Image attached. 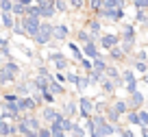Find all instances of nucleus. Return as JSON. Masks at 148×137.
<instances>
[{"label": "nucleus", "instance_id": "58", "mask_svg": "<svg viewBox=\"0 0 148 137\" xmlns=\"http://www.w3.org/2000/svg\"><path fill=\"white\" fill-rule=\"evenodd\" d=\"M146 109H148V105H146Z\"/></svg>", "mask_w": 148, "mask_h": 137}, {"label": "nucleus", "instance_id": "55", "mask_svg": "<svg viewBox=\"0 0 148 137\" xmlns=\"http://www.w3.org/2000/svg\"><path fill=\"white\" fill-rule=\"evenodd\" d=\"M0 35H2V24H0Z\"/></svg>", "mask_w": 148, "mask_h": 137}, {"label": "nucleus", "instance_id": "53", "mask_svg": "<svg viewBox=\"0 0 148 137\" xmlns=\"http://www.w3.org/2000/svg\"><path fill=\"white\" fill-rule=\"evenodd\" d=\"M142 26H144V28H148V18H146V22H144V24H142Z\"/></svg>", "mask_w": 148, "mask_h": 137}, {"label": "nucleus", "instance_id": "43", "mask_svg": "<svg viewBox=\"0 0 148 137\" xmlns=\"http://www.w3.org/2000/svg\"><path fill=\"white\" fill-rule=\"evenodd\" d=\"M133 61H148V52L146 50H135L133 52Z\"/></svg>", "mask_w": 148, "mask_h": 137}, {"label": "nucleus", "instance_id": "42", "mask_svg": "<svg viewBox=\"0 0 148 137\" xmlns=\"http://www.w3.org/2000/svg\"><path fill=\"white\" fill-rule=\"evenodd\" d=\"M118 137H135V133L131 131V128L120 126V124H118Z\"/></svg>", "mask_w": 148, "mask_h": 137}, {"label": "nucleus", "instance_id": "11", "mask_svg": "<svg viewBox=\"0 0 148 137\" xmlns=\"http://www.w3.org/2000/svg\"><path fill=\"white\" fill-rule=\"evenodd\" d=\"M83 52H85V57L87 59H98V57H102V52H100V46H98V41H89V44H83Z\"/></svg>", "mask_w": 148, "mask_h": 137}, {"label": "nucleus", "instance_id": "50", "mask_svg": "<svg viewBox=\"0 0 148 137\" xmlns=\"http://www.w3.org/2000/svg\"><path fill=\"white\" fill-rule=\"evenodd\" d=\"M139 128H142V137H148V126H146V124H142Z\"/></svg>", "mask_w": 148, "mask_h": 137}, {"label": "nucleus", "instance_id": "34", "mask_svg": "<svg viewBox=\"0 0 148 137\" xmlns=\"http://www.w3.org/2000/svg\"><path fill=\"white\" fill-rule=\"evenodd\" d=\"M146 18H148V9H135V22H137L139 26L146 22Z\"/></svg>", "mask_w": 148, "mask_h": 137}, {"label": "nucleus", "instance_id": "16", "mask_svg": "<svg viewBox=\"0 0 148 137\" xmlns=\"http://www.w3.org/2000/svg\"><path fill=\"white\" fill-rule=\"evenodd\" d=\"M48 89H50L57 98H59V96H65V87H63V83H59L55 76L48 78Z\"/></svg>", "mask_w": 148, "mask_h": 137}, {"label": "nucleus", "instance_id": "26", "mask_svg": "<svg viewBox=\"0 0 148 137\" xmlns=\"http://www.w3.org/2000/svg\"><path fill=\"white\" fill-rule=\"evenodd\" d=\"M55 15H57L55 7H39V18L42 20H52Z\"/></svg>", "mask_w": 148, "mask_h": 137}, {"label": "nucleus", "instance_id": "36", "mask_svg": "<svg viewBox=\"0 0 148 137\" xmlns=\"http://www.w3.org/2000/svg\"><path fill=\"white\" fill-rule=\"evenodd\" d=\"M0 98H2V102H18V98H20V96L15 94L13 89H11V91H5V94H2Z\"/></svg>", "mask_w": 148, "mask_h": 137}, {"label": "nucleus", "instance_id": "23", "mask_svg": "<svg viewBox=\"0 0 148 137\" xmlns=\"http://www.w3.org/2000/svg\"><path fill=\"white\" fill-rule=\"evenodd\" d=\"M2 65L7 68V72H9L13 78H20V74H22V68H20V65L15 63V61H5Z\"/></svg>", "mask_w": 148, "mask_h": 137}, {"label": "nucleus", "instance_id": "40", "mask_svg": "<svg viewBox=\"0 0 148 137\" xmlns=\"http://www.w3.org/2000/svg\"><path fill=\"white\" fill-rule=\"evenodd\" d=\"M24 15H33V18H39V7L37 5H28L26 7V11H24ZM42 20V18H39Z\"/></svg>", "mask_w": 148, "mask_h": 137}, {"label": "nucleus", "instance_id": "19", "mask_svg": "<svg viewBox=\"0 0 148 137\" xmlns=\"http://www.w3.org/2000/svg\"><path fill=\"white\" fill-rule=\"evenodd\" d=\"M15 94L18 96H31L33 94V87H31V81H20V83H15Z\"/></svg>", "mask_w": 148, "mask_h": 137}, {"label": "nucleus", "instance_id": "21", "mask_svg": "<svg viewBox=\"0 0 148 137\" xmlns=\"http://www.w3.org/2000/svg\"><path fill=\"white\" fill-rule=\"evenodd\" d=\"M100 89H102V94H105V96H113L118 87H116V83L111 81V78H107V76H105V81L100 83Z\"/></svg>", "mask_w": 148, "mask_h": 137}, {"label": "nucleus", "instance_id": "10", "mask_svg": "<svg viewBox=\"0 0 148 137\" xmlns=\"http://www.w3.org/2000/svg\"><path fill=\"white\" fill-rule=\"evenodd\" d=\"M59 113H61V109H57L55 105H46V107L42 109V120H44L46 124H52L57 118H59Z\"/></svg>", "mask_w": 148, "mask_h": 137}, {"label": "nucleus", "instance_id": "52", "mask_svg": "<svg viewBox=\"0 0 148 137\" xmlns=\"http://www.w3.org/2000/svg\"><path fill=\"white\" fill-rule=\"evenodd\" d=\"M22 137H37V133H33V131H31V133H24Z\"/></svg>", "mask_w": 148, "mask_h": 137}, {"label": "nucleus", "instance_id": "32", "mask_svg": "<svg viewBox=\"0 0 148 137\" xmlns=\"http://www.w3.org/2000/svg\"><path fill=\"white\" fill-rule=\"evenodd\" d=\"M24 11H26V5H24V2H13V11H11V13H13L15 18H24Z\"/></svg>", "mask_w": 148, "mask_h": 137}, {"label": "nucleus", "instance_id": "2", "mask_svg": "<svg viewBox=\"0 0 148 137\" xmlns=\"http://www.w3.org/2000/svg\"><path fill=\"white\" fill-rule=\"evenodd\" d=\"M55 39V24L50 22V20H42V26H39V31H37V35L33 37V41H35V46H48L50 41Z\"/></svg>", "mask_w": 148, "mask_h": 137}, {"label": "nucleus", "instance_id": "22", "mask_svg": "<svg viewBox=\"0 0 148 137\" xmlns=\"http://www.w3.org/2000/svg\"><path fill=\"white\" fill-rule=\"evenodd\" d=\"M111 105H113V109H116L120 115H126V113L131 111V107H129V100H122V98H120V100H113Z\"/></svg>", "mask_w": 148, "mask_h": 137}, {"label": "nucleus", "instance_id": "33", "mask_svg": "<svg viewBox=\"0 0 148 137\" xmlns=\"http://www.w3.org/2000/svg\"><path fill=\"white\" fill-rule=\"evenodd\" d=\"M122 78H124V83H137L135 70H122Z\"/></svg>", "mask_w": 148, "mask_h": 137}, {"label": "nucleus", "instance_id": "44", "mask_svg": "<svg viewBox=\"0 0 148 137\" xmlns=\"http://www.w3.org/2000/svg\"><path fill=\"white\" fill-rule=\"evenodd\" d=\"M137 83H139V81H137ZM137 83H126V85H124V91L129 94V96H131V94H135V91H139V89H137Z\"/></svg>", "mask_w": 148, "mask_h": 137}, {"label": "nucleus", "instance_id": "15", "mask_svg": "<svg viewBox=\"0 0 148 137\" xmlns=\"http://www.w3.org/2000/svg\"><path fill=\"white\" fill-rule=\"evenodd\" d=\"M0 24H2L5 31L11 33V28H13V24H15V15L11 13V11H0Z\"/></svg>", "mask_w": 148, "mask_h": 137}, {"label": "nucleus", "instance_id": "14", "mask_svg": "<svg viewBox=\"0 0 148 137\" xmlns=\"http://www.w3.org/2000/svg\"><path fill=\"white\" fill-rule=\"evenodd\" d=\"M68 37H70V26L65 22H61V24H55V39L57 41H68Z\"/></svg>", "mask_w": 148, "mask_h": 137}, {"label": "nucleus", "instance_id": "27", "mask_svg": "<svg viewBox=\"0 0 148 137\" xmlns=\"http://www.w3.org/2000/svg\"><path fill=\"white\" fill-rule=\"evenodd\" d=\"M92 63H94V70H100V72H105V70L109 68L111 61H107V55H102V57H98V59H94Z\"/></svg>", "mask_w": 148, "mask_h": 137}, {"label": "nucleus", "instance_id": "20", "mask_svg": "<svg viewBox=\"0 0 148 137\" xmlns=\"http://www.w3.org/2000/svg\"><path fill=\"white\" fill-rule=\"evenodd\" d=\"M18 83V78H13L9 72H7V68L5 65H0V85L2 87H7V85H15Z\"/></svg>", "mask_w": 148, "mask_h": 137}, {"label": "nucleus", "instance_id": "37", "mask_svg": "<svg viewBox=\"0 0 148 137\" xmlns=\"http://www.w3.org/2000/svg\"><path fill=\"white\" fill-rule=\"evenodd\" d=\"M70 137H87V131H85V126L76 124V126L72 128V133H70Z\"/></svg>", "mask_w": 148, "mask_h": 137}, {"label": "nucleus", "instance_id": "46", "mask_svg": "<svg viewBox=\"0 0 148 137\" xmlns=\"http://www.w3.org/2000/svg\"><path fill=\"white\" fill-rule=\"evenodd\" d=\"M37 137H52V133H50V126H42L39 131H37Z\"/></svg>", "mask_w": 148, "mask_h": 137}, {"label": "nucleus", "instance_id": "13", "mask_svg": "<svg viewBox=\"0 0 148 137\" xmlns=\"http://www.w3.org/2000/svg\"><path fill=\"white\" fill-rule=\"evenodd\" d=\"M61 113H63L65 118L74 120L76 115H79V102H76V100H68L63 107H61Z\"/></svg>", "mask_w": 148, "mask_h": 137}, {"label": "nucleus", "instance_id": "57", "mask_svg": "<svg viewBox=\"0 0 148 137\" xmlns=\"http://www.w3.org/2000/svg\"><path fill=\"white\" fill-rule=\"evenodd\" d=\"M0 137H7V135H0Z\"/></svg>", "mask_w": 148, "mask_h": 137}, {"label": "nucleus", "instance_id": "12", "mask_svg": "<svg viewBox=\"0 0 148 137\" xmlns=\"http://www.w3.org/2000/svg\"><path fill=\"white\" fill-rule=\"evenodd\" d=\"M68 50L72 52V59H74V61H83V59H85L83 46H81L79 41H72V39H68Z\"/></svg>", "mask_w": 148, "mask_h": 137}, {"label": "nucleus", "instance_id": "3", "mask_svg": "<svg viewBox=\"0 0 148 137\" xmlns=\"http://www.w3.org/2000/svg\"><path fill=\"white\" fill-rule=\"evenodd\" d=\"M48 63H52L55 65V72H68L70 70V59L63 55L61 50H52V52H48Z\"/></svg>", "mask_w": 148, "mask_h": 137}, {"label": "nucleus", "instance_id": "31", "mask_svg": "<svg viewBox=\"0 0 148 137\" xmlns=\"http://www.w3.org/2000/svg\"><path fill=\"white\" fill-rule=\"evenodd\" d=\"M126 120H129L131 126H142V118H139L137 111H129V113H126Z\"/></svg>", "mask_w": 148, "mask_h": 137}, {"label": "nucleus", "instance_id": "35", "mask_svg": "<svg viewBox=\"0 0 148 137\" xmlns=\"http://www.w3.org/2000/svg\"><path fill=\"white\" fill-rule=\"evenodd\" d=\"M55 9H57V13H68L70 11L68 0H55Z\"/></svg>", "mask_w": 148, "mask_h": 137}, {"label": "nucleus", "instance_id": "17", "mask_svg": "<svg viewBox=\"0 0 148 137\" xmlns=\"http://www.w3.org/2000/svg\"><path fill=\"white\" fill-rule=\"evenodd\" d=\"M105 76H107V78H111L113 83H118V81H122V70L118 68L116 63H109V68L105 70Z\"/></svg>", "mask_w": 148, "mask_h": 137}, {"label": "nucleus", "instance_id": "51", "mask_svg": "<svg viewBox=\"0 0 148 137\" xmlns=\"http://www.w3.org/2000/svg\"><path fill=\"white\" fill-rule=\"evenodd\" d=\"M139 83H144V85H148V72L142 74V78H139Z\"/></svg>", "mask_w": 148, "mask_h": 137}, {"label": "nucleus", "instance_id": "8", "mask_svg": "<svg viewBox=\"0 0 148 137\" xmlns=\"http://www.w3.org/2000/svg\"><path fill=\"white\" fill-rule=\"evenodd\" d=\"M107 57H109L111 63H124V61H129V55H126L124 50H122V46H113L111 50H107Z\"/></svg>", "mask_w": 148, "mask_h": 137}, {"label": "nucleus", "instance_id": "1", "mask_svg": "<svg viewBox=\"0 0 148 137\" xmlns=\"http://www.w3.org/2000/svg\"><path fill=\"white\" fill-rule=\"evenodd\" d=\"M120 46H122V50H124L129 57H133L135 46H137V28H135V24H122Z\"/></svg>", "mask_w": 148, "mask_h": 137}, {"label": "nucleus", "instance_id": "49", "mask_svg": "<svg viewBox=\"0 0 148 137\" xmlns=\"http://www.w3.org/2000/svg\"><path fill=\"white\" fill-rule=\"evenodd\" d=\"M55 78L59 83H68V76H65V72H55Z\"/></svg>", "mask_w": 148, "mask_h": 137}, {"label": "nucleus", "instance_id": "41", "mask_svg": "<svg viewBox=\"0 0 148 137\" xmlns=\"http://www.w3.org/2000/svg\"><path fill=\"white\" fill-rule=\"evenodd\" d=\"M79 65H81V70H83V72H92V70H94L92 59H87V57H85L83 61H79Z\"/></svg>", "mask_w": 148, "mask_h": 137}, {"label": "nucleus", "instance_id": "45", "mask_svg": "<svg viewBox=\"0 0 148 137\" xmlns=\"http://www.w3.org/2000/svg\"><path fill=\"white\" fill-rule=\"evenodd\" d=\"M0 11H13V2L11 0H0Z\"/></svg>", "mask_w": 148, "mask_h": 137}, {"label": "nucleus", "instance_id": "28", "mask_svg": "<svg viewBox=\"0 0 148 137\" xmlns=\"http://www.w3.org/2000/svg\"><path fill=\"white\" fill-rule=\"evenodd\" d=\"M11 33H13L15 37H26V31H24L22 18H15V24H13V28H11Z\"/></svg>", "mask_w": 148, "mask_h": 137}, {"label": "nucleus", "instance_id": "25", "mask_svg": "<svg viewBox=\"0 0 148 137\" xmlns=\"http://www.w3.org/2000/svg\"><path fill=\"white\" fill-rule=\"evenodd\" d=\"M105 118H107V120H109V122H111V124H118V122H120V118H122V115H120V113H118V111H116V109H113V105H109V109H107V111H105Z\"/></svg>", "mask_w": 148, "mask_h": 137}, {"label": "nucleus", "instance_id": "29", "mask_svg": "<svg viewBox=\"0 0 148 137\" xmlns=\"http://www.w3.org/2000/svg\"><path fill=\"white\" fill-rule=\"evenodd\" d=\"M89 78H92V85H100L102 81H105V72H100V70H92V72H87Z\"/></svg>", "mask_w": 148, "mask_h": 137}, {"label": "nucleus", "instance_id": "48", "mask_svg": "<svg viewBox=\"0 0 148 137\" xmlns=\"http://www.w3.org/2000/svg\"><path fill=\"white\" fill-rule=\"evenodd\" d=\"M37 7H55V0H35Z\"/></svg>", "mask_w": 148, "mask_h": 137}, {"label": "nucleus", "instance_id": "7", "mask_svg": "<svg viewBox=\"0 0 148 137\" xmlns=\"http://www.w3.org/2000/svg\"><path fill=\"white\" fill-rule=\"evenodd\" d=\"M22 24H24V31H26V37H28V39H33V37L37 35V31H39V26H42V20L33 18V15H24Z\"/></svg>", "mask_w": 148, "mask_h": 137}, {"label": "nucleus", "instance_id": "6", "mask_svg": "<svg viewBox=\"0 0 148 137\" xmlns=\"http://www.w3.org/2000/svg\"><path fill=\"white\" fill-rule=\"evenodd\" d=\"M83 26L87 28L94 37H96V41L100 39V35L105 33V31H102V20L98 18V15H89V18H85V24H83Z\"/></svg>", "mask_w": 148, "mask_h": 137}, {"label": "nucleus", "instance_id": "5", "mask_svg": "<svg viewBox=\"0 0 148 137\" xmlns=\"http://www.w3.org/2000/svg\"><path fill=\"white\" fill-rule=\"evenodd\" d=\"M98 46L100 50H111L113 46H120V33H102L100 39H98Z\"/></svg>", "mask_w": 148, "mask_h": 137}, {"label": "nucleus", "instance_id": "24", "mask_svg": "<svg viewBox=\"0 0 148 137\" xmlns=\"http://www.w3.org/2000/svg\"><path fill=\"white\" fill-rule=\"evenodd\" d=\"M68 5H70V11H76V13L87 11V0H68Z\"/></svg>", "mask_w": 148, "mask_h": 137}, {"label": "nucleus", "instance_id": "38", "mask_svg": "<svg viewBox=\"0 0 148 137\" xmlns=\"http://www.w3.org/2000/svg\"><path fill=\"white\" fill-rule=\"evenodd\" d=\"M133 70H135V72L146 74L148 72V61H133Z\"/></svg>", "mask_w": 148, "mask_h": 137}, {"label": "nucleus", "instance_id": "39", "mask_svg": "<svg viewBox=\"0 0 148 137\" xmlns=\"http://www.w3.org/2000/svg\"><path fill=\"white\" fill-rule=\"evenodd\" d=\"M94 102H96V113H102V115H105V111L109 109V105H111V102H107V100H94Z\"/></svg>", "mask_w": 148, "mask_h": 137}, {"label": "nucleus", "instance_id": "9", "mask_svg": "<svg viewBox=\"0 0 148 137\" xmlns=\"http://www.w3.org/2000/svg\"><path fill=\"white\" fill-rule=\"evenodd\" d=\"M129 107H131V111H139L142 107H146V96H144L142 91H135V94H131L129 98Z\"/></svg>", "mask_w": 148, "mask_h": 137}, {"label": "nucleus", "instance_id": "56", "mask_svg": "<svg viewBox=\"0 0 148 137\" xmlns=\"http://www.w3.org/2000/svg\"><path fill=\"white\" fill-rule=\"evenodd\" d=\"M0 113H2V102H0Z\"/></svg>", "mask_w": 148, "mask_h": 137}, {"label": "nucleus", "instance_id": "18", "mask_svg": "<svg viewBox=\"0 0 148 137\" xmlns=\"http://www.w3.org/2000/svg\"><path fill=\"white\" fill-rule=\"evenodd\" d=\"M76 41L83 46V44H89V41H96V37H94V35H92V33H89L85 26H81L79 31H76Z\"/></svg>", "mask_w": 148, "mask_h": 137}, {"label": "nucleus", "instance_id": "47", "mask_svg": "<svg viewBox=\"0 0 148 137\" xmlns=\"http://www.w3.org/2000/svg\"><path fill=\"white\" fill-rule=\"evenodd\" d=\"M137 113H139V118H142V124H148V109L146 107H142Z\"/></svg>", "mask_w": 148, "mask_h": 137}, {"label": "nucleus", "instance_id": "54", "mask_svg": "<svg viewBox=\"0 0 148 137\" xmlns=\"http://www.w3.org/2000/svg\"><path fill=\"white\" fill-rule=\"evenodd\" d=\"M11 2H22V0H11Z\"/></svg>", "mask_w": 148, "mask_h": 137}, {"label": "nucleus", "instance_id": "4", "mask_svg": "<svg viewBox=\"0 0 148 137\" xmlns=\"http://www.w3.org/2000/svg\"><path fill=\"white\" fill-rule=\"evenodd\" d=\"M94 113H96V102L89 96H81L79 98V115L83 120H87V118H92Z\"/></svg>", "mask_w": 148, "mask_h": 137}, {"label": "nucleus", "instance_id": "30", "mask_svg": "<svg viewBox=\"0 0 148 137\" xmlns=\"http://www.w3.org/2000/svg\"><path fill=\"white\" fill-rule=\"evenodd\" d=\"M100 9H102V0H87V11L92 15H96Z\"/></svg>", "mask_w": 148, "mask_h": 137}]
</instances>
